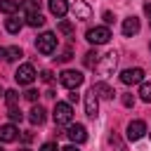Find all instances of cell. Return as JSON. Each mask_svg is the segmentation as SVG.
<instances>
[{
  "mask_svg": "<svg viewBox=\"0 0 151 151\" xmlns=\"http://www.w3.org/2000/svg\"><path fill=\"white\" fill-rule=\"evenodd\" d=\"M52 118L57 125H71L73 120V109L68 101H57L54 104V111H52Z\"/></svg>",
  "mask_w": 151,
  "mask_h": 151,
  "instance_id": "obj_1",
  "label": "cell"
},
{
  "mask_svg": "<svg viewBox=\"0 0 151 151\" xmlns=\"http://www.w3.org/2000/svg\"><path fill=\"white\" fill-rule=\"evenodd\" d=\"M83 80H85V76H83L80 71H73V68H66V71L59 73V83H61L66 90H76V87H80Z\"/></svg>",
  "mask_w": 151,
  "mask_h": 151,
  "instance_id": "obj_2",
  "label": "cell"
},
{
  "mask_svg": "<svg viewBox=\"0 0 151 151\" xmlns=\"http://www.w3.org/2000/svg\"><path fill=\"white\" fill-rule=\"evenodd\" d=\"M35 47H38L40 54H52V52L57 50V35H54L52 31H45V33L35 40Z\"/></svg>",
  "mask_w": 151,
  "mask_h": 151,
  "instance_id": "obj_3",
  "label": "cell"
},
{
  "mask_svg": "<svg viewBox=\"0 0 151 151\" xmlns=\"http://www.w3.org/2000/svg\"><path fill=\"white\" fill-rule=\"evenodd\" d=\"M85 38H87L92 45H104V42L111 40V31H109V26H94V28H90V31L85 33Z\"/></svg>",
  "mask_w": 151,
  "mask_h": 151,
  "instance_id": "obj_4",
  "label": "cell"
},
{
  "mask_svg": "<svg viewBox=\"0 0 151 151\" xmlns=\"http://www.w3.org/2000/svg\"><path fill=\"white\" fill-rule=\"evenodd\" d=\"M35 68H33V64H21L19 68H17V73H14V80L19 83V85H31L33 80H35Z\"/></svg>",
  "mask_w": 151,
  "mask_h": 151,
  "instance_id": "obj_5",
  "label": "cell"
},
{
  "mask_svg": "<svg viewBox=\"0 0 151 151\" xmlns=\"http://www.w3.org/2000/svg\"><path fill=\"white\" fill-rule=\"evenodd\" d=\"M66 137H68L73 144H83V142H87V130H85V125H80V123H71L68 130H66Z\"/></svg>",
  "mask_w": 151,
  "mask_h": 151,
  "instance_id": "obj_6",
  "label": "cell"
},
{
  "mask_svg": "<svg viewBox=\"0 0 151 151\" xmlns=\"http://www.w3.org/2000/svg\"><path fill=\"white\" fill-rule=\"evenodd\" d=\"M120 83L123 85H139V83H144V71L142 68H125L120 73Z\"/></svg>",
  "mask_w": 151,
  "mask_h": 151,
  "instance_id": "obj_7",
  "label": "cell"
},
{
  "mask_svg": "<svg viewBox=\"0 0 151 151\" xmlns=\"http://www.w3.org/2000/svg\"><path fill=\"white\" fill-rule=\"evenodd\" d=\"M85 113H87L90 118H94V116L99 113V97L94 94V90H92V87L85 92Z\"/></svg>",
  "mask_w": 151,
  "mask_h": 151,
  "instance_id": "obj_8",
  "label": "cell"
},
{
  "mask_svg": "<svg viewBox=\"0 0 151 151\" xmlns=\"http://www.w3.org/2000/svg\"><path fill=\"white\" fill-rule=\"evenodd\" d=\"M144 134H146V123H144V120H132V123L127 125V139L137 142V139H142Z\"/></svg>",
  "mask_w": 151,
  "mask_h": 151,
  "instance_id": "obj_9",
  "label": "cell"
},
{
  "mask_svg": "<svg viewBox=\"0 0 151 151\" xmlns=\"http://www.w3.org/2000/svg\"><path fill=\"white\" fill-rule=\"evenodd\" d=\"M19 137V130L14 123H7V125H0V142H14Z\"/></svg>",
  "mask_w": 151,
  "mask_h": 151,
  "instance_id": "obj_10",
  "label": "cell"
},
{
  "mask_svg": "<svg viewBox=\"0 0 151 151\" xmlns=\"http://www.w3.org/2000/svg\"><path fill=\"white\" fill-rule=\"evenodd\" d=\"M137 33H139V19H137V17H127V19L123 21V35L132 38V35H137Z\"/></svg>",
  "mask_w": 151,
  "mask_h": 151,
  "instance_id": "obj_11",
  "label": "cell"
},
{
  "mask_svg": "<svg viewBox=\"0 0 151 151\" xmlns=\"http://www.w3.org/2000/svg\"><path fill=\"white\" fill-rule=\"evenodd\" d=\"M116 64H118V54H116V52H109V54H104V61H101L99 68H101L104 76H109V73L116 68Z\"/></svg>",
  "mask_w": 151,
  "mask_h": 151,
  "instance_id": "obj_12",
  "label": "cell"
},
{
  "mask_svg": "<svg viewBox=\"0 0 151 151\" xmlns=\"http://www.w3.org/2000/svg\"><path fill=\"white\" fill-rule=\"evenodd\" d=\"M73 14H76V19L85 21V19H90L92 9H90V5H85L83 0H76V5H73Z\"/></svg>",
  "mask_w": 151,
  "mask_h": 151,
  "instance_id": "obj_13",
  "label": "cell"
},
{
  "mask_svg": "<svg viewBox=\"0 0 151 151\" xmlns=\"http://www.w3.org/2000/svg\"><path fill=\"white\" fill-rule=\"evenodd\" d=\"M47 5H50V12L54 17H64L68 12V2L66 0H47Z\"/></svg>",
  "mask_w": 151,
  "mask_h": 151,
  "instance_id": "obj_14",
  "label": "cell"
},
{
  "mask_svg": "<svg viewBox=\"0 0 151 151\" xmlns=\"http://www.w3.org/2000/svg\"><path fill=\"white\" fill-rule=\"evenodd\" d=\"M45 113H47V111H45L42 106H38V104H35V106L28 111V120H31L33 125H42V123H45Z\"/></svg>",
  "mask_w": 151,
  "mask_h": 151,
  "instance_id": "obj_15",
  "label": "cell"
},
{
  "mask_svg": "<svg viewBox=\"0 0 151 151\" xmlns=\"http://www.w3.org/2000/svg\"><path fill=\"white\" fill-rule=\"evenodd\" d=\"M92 90H94V94H97V97H101V99H113V94H116L106 83H94V85H92Z\"/></svg>",
  "mask_w": 151,
  "mask_h": 151,
  "instance_id": "obj_16",
  "label": "cell"
},
{
  "mask_svg": "<svg viewBox=\"0 0 151 151\" xmlns=\"http://www.w3.org/2000/svg\"><path fill=\"white\" fill-rule=\"evenodd\" d=\"M19 7H21L19 0H0V12L2 14H14Z\"/></svg>",
  "mask_w": 151,
  "mask_h": 151,
  "instance_id": "obj_17",
  "label": "cell"
},
{
  "mask_svg": "<svg viewBox=\"0 0 151 151\" xmlns=\"http://www.w3.org/2000/svg\"><path fill=\"white\" fill-rule=\"evenodd\" d=\"M24 19H26V24H28V26H33V28H38V26H42V24H45V17H42L40 12H33V14H24Z\"/></svg>",
  "mask_w": 151,
  "mask_h": 151,
  "instance_id": "obj_18",
  "label": "cell"
},
{
  "mask_svg": "<svg viewBox=\"0 0 151 151\" xmlns=\"http://www.w3.org/2000/svg\"><path fill=\"white\" fill-rule=\"evenodd\" d=\"M21 26H24V21H21L19 17H9V19L5 21V28H7V33H19V31H21Z\"/></svg>",
  "mask_w": 151,
  "mask_h": 151,
  "instance_id": "obj_19",
  "label": "cell"
},
{
  "mask_svg": "<svg viewBox=\"0 0 151 151\" xmlns=\"http://www.w3.org/2000/svg\"><path fill=\"white\" fill-rule=\"evenodd\" d=\"M21 9H24V14L40 12V0H24V2H21Z\"/></svg>",
  "mask_w": 151,
  "mask_h": 151,
  "instance_id": "obj_20",
  "label": "cell"
},
{
  "mask_svg": "<svg viewBox=\"0 0 151 151\" xmlns=\"http://www.w3.org/2000/svg\"><path fill=\"white\" fill-rule=\"evenodd\" d=\"M5 101H7L9 109L17 106V104H19V92H17V90H5Z\"/></svg>",
  "mask_w": 151,
  "mask_h": 151,
  "instance_id": "obj_21",
  "label": "cell"
},
{
  "mask_svg": "<svg viewBox=\"0 0 151 151\" xmlns=\"http://www.w3.org/2000/svg\"><path fill=\"white\" fill-rule=\"evenodd\" d=\"M97 64H99V54H97L94 50H90V52L85 54V66H87V68H94Z\"/></svg>",
  "mask_w": 151,
  "mask_h": 151,
  "instance_id": "obj_22",
  "label": "cell"
},
{
  "mask_svg": "<svg viewBox=\"0 0 151 151\" xmlns=\"http://www.w3.org/2000/svg\"><path fill=\"white\" fill-rule=\"evenodd\" d=\"M19 57H24L21 47H7V59H5V61H17Z\"/></svg>",
  "mask_w": 151,
  "mask_h": 151,
  "instance_id": "obj_23",
  "label": "cell"
},
{
  "mask_svg": "<svg viewBox=\"0 0 151 151\" xmlns=\"http://www.w3.org/2000/svg\"><path fill=\"white\" fill-rule=\"evenodd\" d=\"M7 116H9L12 123H21V120H24V113H21V109H17V106H12V109L7 111Z\"/></svg>",
  "mask_w": 151,
  "mask_h": 151,
  "instance_id": "obj_24",
  "label": "cell"
},
{
  "mask_svg": "<svg viewBox=\"0 0 151 151\" xmlns=\"http://www.w3.org/2000/svg\"><path fill=\"white\" fill-rule=\"evenodd\" d=\"M139 97H142V101H151V83H142Z\"/></svg>",
  "mask_w": 151,
  "mask_h": 151,
  "instance_id": "obj_25",
  "label": "cell"
},
{
  "mask_svg": "<svg viewBox=\"0 0 151 151\" xmlns=\"http://www.w3.org/2000/svg\"><path fill=\"white\" fill-rule=\"evenodd\" d=\"M59 31H61L64 35H71V33H73V24L66 21V19H61V21H59Z\"/></svg>",
  "mask_w": 151,
  "mask_h": 151,
  "instance_id": "obj_26",
  "label": "cell"
},
{
  "mask_svg": "<svg viewBox=\"0 0 151 151\" xmlns=\"http://www.w3.org/2000/svg\"><path fill=\"white\" fill-rule=\"evenodd\" d=\"M40 151H61V149H59L54 142H47V144H42V146H40Z\"/></svg>",
  "mask_w": 151,
  "mask_h": 151,
  "instance_id": "obj_27",
  "label": "cell"
},
{
  "mask_svg": "<svg viewBox=\"0 0 151 151\" xmlns=\"http://www.w3.org/2000/svg\"><path fill=\"white\" fill-rule=\"evenodd\" d=\"M71 54H73V52H71V50L66 47V50H64V52H61V54H59L57 59H59V61H68V59H71Z\"/></svg>",
  "mask_w": 151,
  "mask_h": 151,
  "instance_id": "obj_28",
  "label": "cell"
},
{
  "mask_svg": "<svg viewBox=\"0 0 151 151\" xmlns=\"http://www.w3.org/2000/svg\"><path fill=\"white\" fill-rule=\"evenodd\" d=\"M40 80H45V83H52V71H40Z\"/></svg>",
  "mask_w": 151,
  "mask_h": 151,
  "instance_id": "obj_29",
  "label": "cell"
},
{
  "mask_svg": "<svg viewBox=\"0 0 151 151\" xmlns=\"http://www.w3.org/2000/svg\"><path fill=\"white\" fill-rule=\"evenodd\" d=\"M24 97H26L28 101H35V99H38V90H26V94H24Z\"/></svg>",
  "mask_w": 151,
  "mask_h": 151,
  "instance_id": "obj_30",
  "label": "cell"
},
{
  "mask_svg": "<svg viewBox=\"0 0 151 151\" xmlns=\"http://www.w3.org/2000/svg\"><path fill=\"white\" fill-rule=\"evenodd\" d=\"M132 104H134V97H132V94H123V106H127V109H130Z\"/></svg>",
  "mask_w": 151,
  "mask_h": 151,
  "instance_id": "obj_31",
  "label": "cell"
},
{
  "mask_svg": "<svg viewBox=\"0 0 151 151\" xmlns=\"http://www.w3.org/2000/svg\"><path fill=\"white\" fill-rule=\"evenodd\" d=\"M73 101H78V94H76V90H71V94H68V104H73Z\"/></svg>",
  "mask_w": 151,
  "mask_h": 151,
  "instance_id": "obj_32",
  "label": "cell"
},
{
  "mask_svg": "<svg viewBox=\"0 0 151 151\" xmlns=\"http://www.w3.org/2000/svg\"><path fill=\"white\" fill-rule=\"evenodd\" d=\"M104 21L111 24V21H113V14H111V12H104Z\"/></svg>",
  "mask_w": 151,
  "mask_h": 151,
  "instance_id": "obj_33",
  "label": "cell"
},
{
  "mask_svg": "<svg viewBox=\"0 0 151 151\" xmlns=\"http://www.w3.org/2000/svg\"><path fill=\"white\" fill-rule=\"evenodd\" d=\"M61 151H80V149H78V146H76V144H68V146H64V149H61Z\"/></svg>",
  "mask_w": 151,
  "mask_h": 151,
  "instance_id": "obj_34",
  "label": "cell"
},
{
  "mask_svg": "<svg viewBox=\"0 0 151 151\" xmlns=\"http://www.w3.org/2000/svg\"><path fill=\"white\" fill-rule=\"evenodd\" d=\"M0 59H2V61L7 59V47H0Z\"/></svg>",
  "mask_w": 151,
  "mask_h": 151,
  "instance_id": "obj_35",
  "label": "cell"
},
{
  "mask_svg": "<svg viewBox=\"0 0 151 151\" xmlns=\"http://www.w3.org/2000/svg\"><path fill=\"white\" fill-rule=\"evenodd\" d=\"M144 14H146V17H151V2H146V5H144Z\"/></svg>",
  "mask_w": 151,
  "mask_h": 151,
  "instance_id": "obj_36",
  "label": "cell"
},
{
  "mask_svg": "<svg viewBox=\"0 0 151 151\" xmlns=\"http://www.w3.org/2000/svg\"><path fill=\"white\" fill-rule=\"evenodd\" d=\"M0 94H5V92H2V87H0Z\"/></svg>",
  "mask_w": 151,
  "mask_h": 151,
  "instance_id": "obj_37",
  "label": "cell"
},
{
  "mask_svg": "<svg viewBox=\"0 0 151 151\" xmlns=\"http://www.w3.org/2000/svg\"><path fill=\"white\" fill-rule=\"evenodd\" d=\"M21 151H31V149H21Z\"/></svg>",
  "mask_w": 151,
  "mask_h": 151,
  "instance_id": "obj_38",
  "label": "cell"
},
{
  "mask_svg": "<svg viewBox=\"0 0 151 151\" xmlns=\"http://www.w3.org/2000/svg\"><path fill=\"white\" fill-rule=\"evenodd\" d=\"M0 151H5V149H2V146H0Z\"/></svg>",
  "mask_w": 151,
  "mask_h": 151,
  "instance_id": "obj_39",
  "label": "cell"
}]
</instances>
